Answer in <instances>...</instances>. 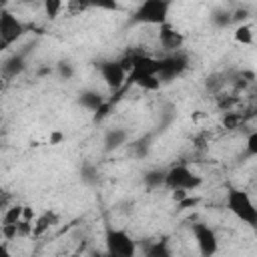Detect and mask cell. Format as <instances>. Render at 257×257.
Here are the masks:
<instances>
[{
	"label": "cell",
	"instance_id": "6da1fadb",
	"mask_svg": "<svg viewBox=\"0 0 257 257\" xmlns=\"http://www.w3.org/2000/svg\"><path fill=\"white\" fill-rule=\"evenodd\" d=\"M173 0H141L137 8L131 12L128 24L131 26H161L169 22Z\"/></svg>",
	"mask_w": 257,
	"mask_h": 257
},
{
	"label": "cell",
	"instance_id": "7a4b0ae2",
	"mask_svg": "<svg viewBox=\"0 0 257 257\" xmlns=\"http://www.w3.org/2000/svg\"><path fill=\"white\" fill-rule=\"evenodd\" d=\"M225 207L237 221L257 231V205L247 191L239 187H229L225 193Z\"/></svg>",
	"mask_w": 257,
	"mask_h": 257
},
{
	"label": "cell",
	"instance_id": "3957f363",
	"mask_svg": "<svg viewBox=\"0 0 257 257\" xmlns=\"http://www.w3.org/2000/svg\"><path fill=\"white\" fill-rule=\"evenodd\" d=\"M203 185V177L199 173H195L189 165L185 163H177L171 169H167L165 173V189L173 191H185V193H193Z\"/></svg>",
	"mask_w": 257,
	"mask_h": 257
},
{
	"label": "cell",
	"instance_id": "277c9868",
	"mask_svg": "<svg viewBox=\"0 0 257 257\" xmlns=\"http://www.w3.org/2000/svg\"><path fill=\"white\" fill-rule=\"evenodd\" d=\"M104 245L106 251L116 257H133L137 253V241L131 237L126 229L108 227L104 233Z\"/></svg>",
	"mask_w": 257,
	"mask_h": 257
},
{
	"label": "cell",
	"instance_id": "5b68a950",
	"mask_svg": "<svg viewBox=\"0 0 257 257\" xmlns=\"http://www.w3.org/2000/svg\"><path fill=\"white\" fill-rule=\"evenodd\" d=\"M24 32H26L24 22L10 8L4 6L0 12V44H2V48H8L16 40H20L24 36Z\"/></svg>",
	"mask_w": 257,
	"mask_h": 257
},
{
	"label": "cell",
	"instance_id": "8992f818",
	"mask_svg": "<svg viewBox=\"0 0 257 257\" xmlns=\"http://www.w3.org/2000/svg\"><path fill=\"white\" fill-rule=\"evenodd\" d=\"M96 68H98V74H100V78H102V82L106 84L108 90L116 92V90H120V88L126 84L128 70L122 66L120 58H118V60H104V62H98Z\"/></svg>",
	"mask_w": 257,
	"mask_h": 257
},
{
	"label": "cell",
	"instance_id": "52a82bcc",
	"mask_svg": "<svg viewBox=\"0 0 257 257\" xmlns=\"http://www.w3.org/2000/svg\"><path fill=\"white\" fill-rule=\"evenodd\" d=\"M191 235L199 247V253L209 257V255H215L219 251V239H217V233L213 227H209L207 223H193L191 225Z\"/></svg>",
	"mask_w": 257,
	"mask_h": 257
},
{
	"label": "cell",
	"instance_id": "ba28073f",
	"mask_svg": "<svg viewBox=\"0 0 257 257\" xmlns=\"http://www.w3.org/2000/svg\"><path fill=\"white\" fill-rule=\"evenodd\" d=\"M157 42H159V48H163L167 54H171V52H179L183 48L185 36L171 22H165V24L157 26Z\"/></svg>",
	"mask_w": 257,
	"mask_h": 257
},
{
	"label": "cell",
	"instance_id": "9c48e42d",
	"mask_svg": "<svg viewBox=\"0 0 257 257\" xmlns=\"http://www.w3.org/2000/svg\"><path fill=\"white\" fill-rule=\"evenodd\" d=\"M78 104L96 114L104 108V96L96 88H84V90L78 92Z\"/></svg>",
	"mask_w": 257,
	"mask_h": 257
},
{
	"label": "cell",
	"instance_id": "30bf717a",
	"mask_svg": "<svg viewBox=\"0 0 257 257\" xmlns=\"http://www.w3.org/2000/svg\"><path fill=\"white\" fill-rule=\"evenodd\" d=\"M126 141H128V133H126L124 128H120V126L108 128V131L104 133V147H106L108 151H114V149L126 145Z\"/></svg>",
	"mask_w": 257,
	"mask_h": 257
},
{
	"label": "cell",
	"instance_id": "8fae6325",
	"mask_svg": "<svg viewBox=\"0 0 257 257\" xmlns=\"http://www.w3.org/2000/svg\"><path fill=\"white\" fill-rule=\"evenodd\" d=\"M233 38H235V42L245 44V46L255 44V32H253V26L247 24V22L239 24V26L235 28V32H233Z\"/></svg>",
	"mask_w": 257,
	"mask_h": 257
},
{
	"label": "cell",
	"instance_id": "7c38bea8",
	"mask_svg": "<svg viewBox=\"0 0 257 257\" xmlns=\"http://www.w3.org/2000/svg\"><path fill=\"white\" fill-rule=\"evenodd\" d=\"M40 2H42V10L48 20L58 18L60 12L66 8V0H40Z\"/></svg>",
	"mask_w": 257,
	"mask_h": 257
},
{
	"label": "cell",
	"instance_id": "4fadbf2b",
	"mask_svg": "<svg viewBox=\"0 0 257 257\" xmlns=\"http://www.w3.org/2000/svg\"><path fill=\"white\" fill-rule=\"evenodd\" d=\"M24 219V207L20 205H12L10 209H4V215H2V227L4 225H16L18 221Z\"/></svg>",
	"mask_w": 257,
	"mask_h": 257
},
{
	"label": "cell",
	"instance_id": "5bb4252c",
	"mask_svg": "<svg viewBox=\"0 0 257 257\" xmlns=\"http://www.w3.org/2000/svg\"><path fill=\"white\" fill-rule=\"evenodd\" d=\"M88 8H96V10H108V12H120L122 6L118 4V0H84Z\"/></svg>",
	"mask_w": 257,
	"mask_h": 257
},
{
	"label": "cell",
	"instance_id": "9a60e30c",
	"mask_svg": "<svg viewBox=\"0 0 257 257\" xmlns=\"http://www.w3.org/2000/svg\"><path fill=\"white\" fill-rule=\"evenodd\" d=\"M24 68V60H22V56L20 54H14L10 60H6L4 62V76H16L20 70Z\"/></svg>",
	"mask_w": 257,
	"mask_h": 257
},
{
	"label": "cell",
	"instance_id": "2e32d148",
	"mask_svg": "<svg viewBox=\"0 0 257 257\" xmlns=\"http://www.w3.org/2000/svg\"><path fill=\"white\" fill-rule=\"evenodd\" d=\"M80 179L86 183V185H92L98 181V169L94 165H82L80 167Z\"/></svg>",
	"mask_w": 257,
	"mask_h": 257
},
{
	"label": "cell",
	"instance_id": "e0dca14e",
	"mask_svg": "<svg viewBox=\"0 0 257 257\" xmlns=\"http://www.w3.org/2000/svg\"><path fill=\"white\" fill-rule=\"evenodd\" d=\"M165 173H167V171H161V169L149 171V173L145 175V183H147L149 187H159V185L165 187Z\"/></svg>",
	"mask_w": 257,
	"mask_h": 257
},
{
	"label": "cell",
	"instance_id": "ac0fdd59",
	"mask_svg": "<svg viewBox=\"0 0 257 257\" xmlns=\"http://www.w3.org/2000/svg\"><path fill=\"white\" fill-rule=\"evenodd\" d=\"M245 157H257V131H251L245 139Z\"/></svg>",
	"mask_w": 257,
	"mask_h": 257
},
{
	"label": "cell",
	"instance_id": "d6986e66",
	"mask_svg": "<svg viewBox=\"0 0 257 257\" xmlns=\"http://www.w3.org/2000/svg\"><path fill=\"white\" fill-rule=\"evenodd\" d=\"M56 72H58L64 80H70V78L74 76V66H72L70 62H66V60H60V62L56 64Z\"/></svg>",
	"mask_w": 257,
	"mask_h": 257
},
{
	"label": "cell",
	"instance_id": "ffe728a7",
	"mask_svg": "<svg viewBox=\"0 0 257 257\" xmlns=\"http://www.w3.org/2000/svg\"><path fill=\"white\" fill-rule=\"evenodd\" d=\"M255 96H257V86H255Z\"/></svg>",
	"mask_w": 257,
	"mask_h": 257
}]
</instances>
